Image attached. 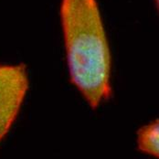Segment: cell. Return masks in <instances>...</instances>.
<instances>
[{
  "label": "cell",
  "instance_id": "cell-3",
  "mask_svg": "<svg viewBox=\"0 0 159 159\" xmlns=\"http://www.w3.org/2000/svg\"><path fill=\"white\" fill-rule=\"evenodd\" d=\"M136 143L142 153L159 159V120L151 122L138 130Z\"/></svg>",
  "mask_w": 159,
  "mask_h": 159
},
{
  "label": "cell",
  "instance_id": "cell-4",
  "mask_svg": "<svg viewBox=\"0 0 159 159\" xmlns=\"http://www.w3.org/2000/svg\"><path fill=\"white\" fill-rule=\"evenodd\" d=\"M156 3H157V7H158L159 9V0H156Z\"/></svg>",
  "mask_w": 159,
  "mask_h": 159
},
{
  "label": "cell",
  "instance_id": "cell-1",
  "mask_svg": "<svg viewBox=\"0 0 159 159\" xmlns=\"http://www.w3.org/2000/svg\"><path fill=\"white\" fill-rule=\"evenodd\" d=\"M60 17L69 76L93 109L111 95L112 60L97 0H61Z\"/></svg>",
  "mask_w": 159,
  "mask_h": 159
},
{
  "label": "cell",
  "instance_id": "cell-2",
  "mask_svg": "<svg viewBox=\"0 0 159 159\" xmlns=\"http://www.w3.org/2000/svg\"><path fill=\"white\" fill-rule=\"evenodd\" d=\"M29 86L24 64H0V142L16 119Z\"/></svg>",
  "mask_w": 159,
  "mask_h": 159
}]
</instances>
